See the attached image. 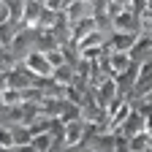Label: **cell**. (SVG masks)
I'll use <instances>...</instances> for the list:
<instances>
[{
	"mask_svg": "<svg viewBox=\"0 0 152 152\" xmlns=\"http://www.w3.org/2000/svg\"><path fill=\"white\" fill-rule=\"evenodd\" d=\"M139 38H141V33H136V30H114L109 35V41H106V49H111V52H128L130 54V49L136 46Z\"/></svg>",
	"mask_w": 152,
	"mask_h": 152,
	"instance_id": "6da1fadb",
	"label": "cell"
},
{
	"mask_svg": "<svg viewBox=\"0 0 152 152\" xmlns=\"http://www.w3.org/2000/svg\"><path fill=\"white\" fill-rule=\"evenodd\" d=\"M6 79H8V87H16V90H27V87H33L35 84V79L38 76L25 65V63H16L8 73H6Z\"/></svg>",
	"mask_w": 152,
	"mask_h": 152,
	"instance_id": "7a4b0ae2",
	"label": "cell"
},
{
	"mask_svg": "<svg viewBox=\"0 0 152 152\" xmlns=\"http://www.w3.org/2000/svg\"><path fill=\"white\" fill-rule=\"evenodd\" d=\"M22 63H25L35 76H52V71H54V65H52V60H49V54H46V52H41V49L30 52Z\"/></svg>",
	"mask_w": 152,
	"mask_h": 152,
	"instance_id": "3957f363",
	"label": "cell"
},
{
	"mask_svg": "<svg viewBox=\"0 0 152 152\" xmlns=\"http://www.w3.org/2000/svg\"><path fill=\"white\" fill-rule=\"evenodd\" d=\"M46 3H38V0H27L25 6V14H22V25L25 27H38V19H41Z\"/></svg>",
	"mask_w": 152,
	"mask_h": 152,
	"instance_id": "277c9868",
	"label": "cell"
},
{
	"mask_svg": "<svg viewBox=\"0 0 152 152\" xmlns=\"http://www.w3.org/2000/svg\"><path fill=\"white\" fill-rule=\"evenodd\" d=\"M16 63H19V60H16V54L11 52V46H0V71L8 73Z\"/></svg>",
	"mask_w": 152,
	"mask_h": 152,
	"instance_id": "5b68a950",
	"label": "cell"
},
{
	"mask_svg": "<svg viewBox=\"0 0 152 152\" xmlns=\"http://www.w3.org/2000/svg\"><path fill=\"white\" fill-rule=\"evenodd\" d=\"M0 149H14V133H11V125H0Z\"/></svg>",
	"mask_w": 152,
	"mask_h": 152,
	"instance_id": "8992f818",
	"label": "cell"
},
{
	"mask_svg": "<svg viewBox=\"0 0 152 152\" xmlns=\"http://www.w3.org/2000/svg\"><path fill=\"white\" fill-rule=\"evenodd\" d=\"M149 149H152V133H149Z\"/></svg>",
	"mask_w": 152,
	"mask_h": 152,
	"instance_id": "52a82bcc",
	"label": "cell"
},
{
	"mask_svg": "<svg viewBox=\"0 0 152 152\" xmlns=\"http://www.w3.org/2000/svg\"><path fill=\"white\" fill-rule=\"evenodd\" d=\"M38 3H46V0H38Z\"/></svg>",
	"mask_w": 152,
	"mask_h": 152,
	"instance_id": "ba28073f",
	"label": "cell"
}]
</instances>
